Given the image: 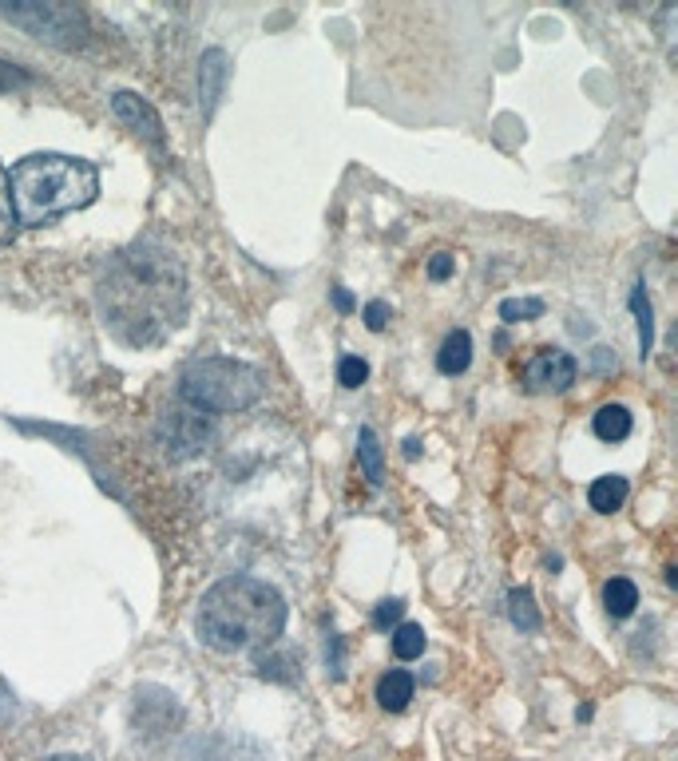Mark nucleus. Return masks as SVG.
Instances as JSON below:
<instances>
[{
  "label": "nucleus",
  "mask_w": 678,
  "mask_h": 761,
  "mask_svg": "<svg viewBox=\"0 0 678 761\" xmlns=\"http://www.w3.org/2000/svg\"><path fill=\"white\" fill-rule=\"evenodd\" d=\"M100 322L131 349H155L187 326V274L171 246L143 238L119 250L96 286Z\"/></svg>",
  "instance_id": "1"
},
{
  "label": "nucleus",
  "mask_w": 678,
  "mask_h": 761,
  "mask_svg": "<svg viewBox=\"0 0 678 761\" xmlns=\"http://www.w3.org/2000/svg\"><path fill=\"white\" fill-rule=\"evenodd\" d=\"M199 639L219 654H246L274 647L286 631V599L278 587L254 575L219 579L195 615Z\"/></svg>",
  "instance_id": "2"
},
{
  "label": "nucleus",
  "mask_w": 678,
  "mask_h": 761,
  "mask_svg": "<svg viewBox=\"0 0 678 761\" xmlns=\"http://www.w3.org/2000/svg\"><path fill=\"white\" fill-rule=\"evenodd\" d=\"M12 211L20 226H48L60 215L84 211L100 195V167L88 159L36 151L8 171Z\"/></svg>",
  "instance_id": "3"
},
{
  "label": "nucleus",
  "mask_w": 678,
  "mask_h": 761,
  "mask_svg": "<svg viewBox=\"0 0 678 761\" xmlns=\"http://www.w3.org/2000/svg\"><path fill=\"white\" fill-rule=\"evenodd\" d=\"M262 389H266V377L246 365V361H234V357H203V361H191L179 377V397L207 413V417H219V413H246L262 401Z\"/></svg>",
  "instance_id": "4"
},
{
  "label": "nucleus",
  "mask_w": 678,
  "mask_h": 761,
  "mask_svg": "<svg viewBox=\"0 0 678 761\" xmlns=\"http://www.w3.org/2000/svg\"><path fill=\"white\" fill-rule=\"evenodd\" d=\"M4 20L28 28L36 40L44 44H56L64 52L72 48H84L88 40V12L76 8V4H60V0H32V4H12V8H0Z\"/></svg>",
  "instance_id": "5"
},
{
  "label": "nucleus",
  "mask_w": 678,
  "mask_h": 761,
  "mask_svg": "<svg viewBox=\"0 0 678 761\" xmlns=\"http://www.w3.org/2000/svg\"><path fill=\"white\" fill-rule=\"evenodd\" d=\"M179 722H183V706L175 702L171 690H163V686H155V682L135 686L131 726H135V738H139L143 746H163Z\"/></svg>",
  "instance_id": "6"
},
{
  "label": "nucleus",
  "mask_w": 678,
  "mask_h": 761,
  "mask_svg": "<svg viewBox=\"0 0 678 761\" xmlns=\"http://www.w3.org/2000/svg\"><path fill=\"white\" fill-rule=\"evenodd\" d=\"M159 444H163V452H167V460H191V456H199V452H207L211 448V440H215V421L207 417V413H199V409H171L163 421H159Z\"/></svg>",
  "instance_id": "7"
},
{
  "label": "nucleus",
  "mask_w": 678,
  "mask_h": 761,
  "mask_svg": "<svg viewBox=\"0 0 678 761\" xmlns=\"http://www.w3.org/2000/svg\"><path fill=\"white\" fill-rule=\"evenodd\" d=\"M524 389L528 393H567L579 377V361L564 349H540L528 365H524Z\"/></svg>",
  "instance_id": "8"
},
{
  "label": "nucleus",
  "mask_w": 678,
  "mask_h": 761,
  "mask_svg": "<svg viewBox=\"0 0 678 761\" xmlns=\"http://www.w3.org/2000/svg\"><path fill=\"white\" fill-rule=\"evenodd\" d=\"M112 111H115V119H119L123 127H131L139 139H147L151 147H163V119H159V111L151 108L143 96H135V92H115Z\"/></svg>",
  "instance_id": "9"
},
{
  "label": "nucleus",
  "mask_w": 678,
  "mask_h": 761,
  "mask_svg": "<svg viewBox=\"0 0 678 761\" xmlns=\"http://www.w3.org/2000/svg\"><path fill=\"white\" fill-rule=\"evenodd\" d=\"M226 76H230V64H226L223 48H207L203 60H199V104H203V119H211L219 100H223Z\"/></svg>",
  "instance_id": "10"
},
{
  "label": "nucleus",
  "mask_w": 678,
  "mask_h": 761,
  "mask_svg": "<svg viewBox=\"0 0 678 761\" xmlns=\"http://www.w3.org/2000/svg\"><path fill=\"white\" fill-rule=\"evenodd\" d=\"M238 746H242V738H230V734L191 738L179 750V761H238Z\"/></svg>",
  "instance_id": "11"
},
{
  "label": "nucleus",
  "mask_w": 678,
  "mask_h": 761,
  "mask_svg": "<svg viewBox=\"0 0 678 761\" xmlns=\"http://www.w3.org/2000/svg\"><path fill=\"white\" fill-rule=\"evenodd\" d=\"M413 690H417V682H413L409 670H385V674L377 678V702H381V710H389V714H401V710L409 706Z\"/></svg>",
  "instance_id": "12"
},
{
  "label": "nucleus",
  "mask_w": 678,
  "mask_h": 761,
  "mask_svg": "<svg viewBox=\"0 0 678 761\" xmlns=\"http://www.w3.org/2000/svg\"><path fill=\"white\" fill-rule=\"evenodd\" d=\"M627 492H631L627 476H599V480H591V488H587V504H591L599 516H611V512L623 508Z\"/></svg>",
  "instance_id": "13"
},
{
  "label": "nucleus",
  "mask_w": 678,
  "mask_h": 761,
  "mask_svg": "<svg viewBox=\"0 0 678 761\" xmlns=\"http://www.w3.org/2000/svg\"><path fill=\"white\" fill-rule=\"evenodd\" d=\"M468 365H472V333L468 329H452L449 337H445V345H441V353H437V369L445 377H460Z\"/></svg>",
  "instance_id": "14"
},
{
  "label": "nucleus",
  "mask_w": 678,
  "mask_h": 761,
  "mask_svg": "<svg viewBox=\"0 0 678 761\" xmlns=\"http://www.w3.org/2000/svg\"><path fill=\"white\" fill-rule=\"evenodd\" d=\"M591 429H595L599 440L619 444V440H627V436H631L635 421H631V409H627V405H603V409L591 417Z\"/></svg>",
  "instance_id": "15"
},
{
  "label": "nucleus",
  "mask_w": 678,
  "mask_h": 761,
  "mask_svg": "<svg viewBox=\"0 0 678 761\" xmlns=\"http://www.w3.org/2000/svg\"><path fill=\"white\" fill-rule=\"evenodd\" d=\"M631 314L639 322V357L647 361L651 349H655V310H651V298H647V282H635V290H631Z\"/></svg>",
  "instance_id": "16"
},
{
  "label": "nucleus",
  "mask_w": 678,
  "mask_h": 761,
  "mask_svg": "<svg viewBox=\"0 0 678 761\" xmlns=\"http://www.w3.org/2000/svg\"><path fill=\"white\" fill-rule=\"evenodd\" d=\"M603 607H607V615L611 619H631L635 615V607H639V587L631 583V579H607V587H603Z\"/></svg>",
  "instance_id": "17"
},
{
  "label": "nucleus",
  "mask_w": 678,
  "mask_h": 761,
  "mask_svg": "<svg viewBox=\"0 0 678 761\" xmlns=\"http://www.w3.org/2000/svg\"><path fill=\"white\" fill-rule=\"evenodd\" d=\"M357 460H361V472L373 488L385 484V456H381V444H377V433L373 429H361L357 433Z\"/></svg>",
  "instance_id": "18"
},
{
  "label": "nucleus",
  "mask_w": 678,
  "mask_h": 761,
  "mask_svg": "<svg viewBox=\"0 0 678 761\" xmlns=\"http://www.w3.org/2000/svg\"><path fill=\"white\" fill-rule=\"evenodd\" d=\"M508 619L520 627V631H540V611H536V603H532V591L528 587H516L512 595H508Z\"/></svg>",
  "instance_id": "19"
},
{
  "label": "nucleus",
  "mask_w": 678,
  "mask_h": 761,
  "mask_svg": "<svg viewBox=\"0 0 678 761\" xmlns=\"http://www.w3.org/2000/svg\"><path fill=\"white\" fill-rule=\"evenodd\" d=\"M254 674L266 678V682H282V686H294V682H298L294 654H262L258 666H254Z\"/></svg>",
  "instance_id": "20"
},
{
  "label": "nucleus",
  "mask_w": 678,
  "mask_h": 761,
  "mask_svg": "<svg viewBox=\"0 0 678 761\" xmlns=\"http://www.w3.org/2000/svg\"><path fill=\"white\" fill-rule=\"evenodd\" d=\"M389 635H393V654H397L401 662H413V658L425 654V627H417V623H397Z\"/></svg>",
  "instance_id": "21"
},
{
  "label": "nucleus",
  "mask_w": 678,
  "mask_h": 761,
  "mask_svg": "<svg viewBox=\"0 0 678 761\" xmlns=\"http://www.w3.org/2000/svg\"><path fill=\"white\" fill-rule=\"evenodd\" d=\"M500 318H504L508 326H516V322H536V318H544V302H540V298H504V302H500Z\"/></svg>",
  "instance_id": "22"
},
{
  "label": "nucleus",
  "mask_w": 678,
  "mask_h": 761,
  "mask_svg": "<svg viewBox=\"0 0 678 761\" xmlns=\"http://www.w3.org/2000/svg\"><path fill=\"white\" fill-rule=\"evenodd\" d=\"M16 238V211H12V187H8V171L0 163V246H8Z\"/></svg>",
  "instance_id": "23"
},
{
  "label": "nucleus",
  "mask_w": 678,
  "mask_h": 761,
  "mask_svg": "<svg viewBox=\"0 0 678 761\" xmlns=\"http://www.w3.org/2000/svg\"><path fill=\"white\" fill-rule=\"evenodd\" d=\"M365 377H369V365H365L361 357H341L338 361L341 389H361V385H365Z\"/></svg>",
  "instance_id": "24"
},
{
  "label": "nucleus",
  "mask_w": 678,
  "mask_h": 761,
  "mask_svg": "<svg viewBox=\"0 0 678 761\" xmlns=\"http://www.w3.org/2000/svg\"><path fill=\"white\" fill-rule=\"evenodd\" d=\"M401 619H405V603L401 599H381L377 611H373V627L377 631H393Z\"/></svg>",
  "instance_id": "25"
},
{
  "label": "nucleus",
  "mask_w": 678,
  "mask_h": 761,
  "mask_svg": "<svg viewBox=\"0 0 678 761\" xmlns=\"http://www.w3.org/2000/svg\"><path fill=\"white\" fill-rule=\"evenodd\" d=\"M361 318H365V326L373 329V333H381V329L389 326V318H393V310H389V302H369L365 310H361Z\"/></svg>",
  "instance_id": "26"
},
{
  "label": "nucleus",
  "mask_w": 678,
  "mask_h": 761,
  "mask_svg": "<svg viewBox=\"0 0 678 761\" xmlns=\"http://www.w3.org/2000/svg\"><path fill=\"white\" fill-rule=\"evenodd\" d=\"M24 84H32V76H28L24 68H16V64H4V60H0V92L24 88Z\"/></svg>",
  "instance_id": "27"
},
{
  "label": "nucleus",
  "mask_w": 678,
  "mask_h": 761,
  "mask_svg": "<svg viewBox=\"0 0 678 761\" xmlns=\"http://www.w3.org/2000/svg\"><path fill=\"white\" fill-rule=\"evenodd\" d=\"M452 270H456V254H449V250L433 254V262H429V278H433V282H445V278H452Z\"/></svg>",
  "instance_id": "28"
},
{
  "label": "nucleus",
  "mask_w": 678,
  "mask_h": 761,
  "mask_svg": "<svg viewBox=\"0 0 678 761\" xmlns=\"http://www.w3.org/2000/svg\"><path fill=\"white\" fill-rule=\"evenodd\" d=\"M334 306H338L341 314H353V294H349V290H341V286H338V290H334Z\"/></svg>",
  "instance_id": "29"
},
{
  "label": "nucleus",
  "mask_w": 678,
  "mask_h": 761,
  "mask_svg": "<svg viewBox=\"0 0 678 761\" xmlns=\"http://www.w3.org/2000/svg\"><path fill=\"white\" fill-rule=\"evenodd\" d=\"M405 456L417 460V456H421V444H417V440H405Z\"/></svg>",
  "instance_id": "30"
},
{
  "label": "nucleus",
  "mask_w": 678,
  "mask_h": 761,
  "mask_svg": "<svg viewBox=\"0 0 678 761\" xmlns=\"http://www.w3.org/2000/svg\"><path fill=\"white\" fill-rule=\"evenodd\" d=\"M48 761H88V758H80V754H56V758H48Z\"/></svg>",
  "instance_id": "31"
}]
</instances>
